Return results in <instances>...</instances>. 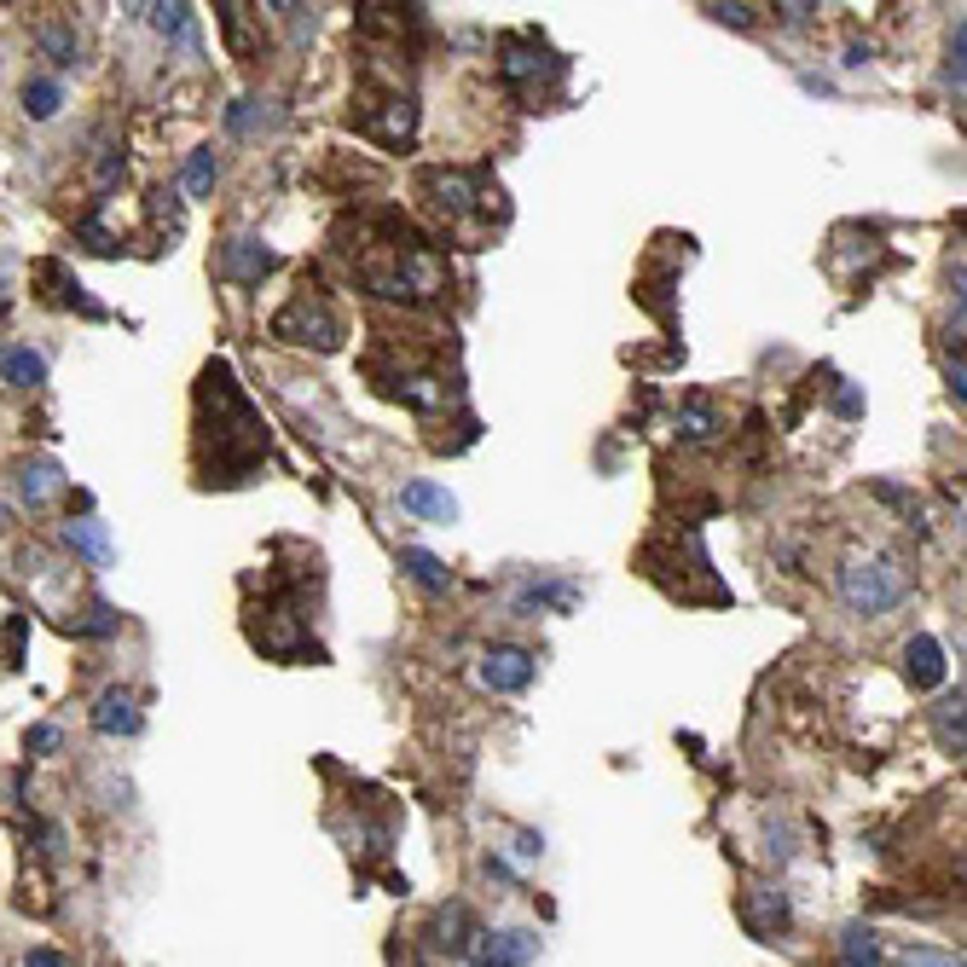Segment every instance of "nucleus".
<instances>
[{"label": "nucleus", "mask_w": 967, "mask_h": 967, "mask_svg": "<svg viewBox=\"0 0 967 967\" xmlns=\"http://www.w3.org/2000/svg\"><path fill=\"white\" fill-rule=\"evenodd\" d=\"M203 400H215V481H250V470L267 458V423L250 406V394L232 383L226 365L203 371Z\"/></svg>", "instance_id": "obj_1"}, {"label": "nucleus", "mask_w": 967, "mask_h": 967, "mask_svg": "<svg viewBox=\"0 0 967 967\" xmlns=\"http://www.w3.org/2000/svg\"><path fill=\"white\" fill-rule=\"evenodd\" d=\"M834 585H840V603L852 614L881 621V614H892L903 597H910V568H903L898 556H852Z\"/></svg>", "instance_id": "obj_2"}, {"label": "nucleus", "mask_w": 967, "mask_h": 967, "mask_svg": "<svg viewBox=\"0 0 967 967\" xmlns=\"http://www.w3.org/2000/svg\"><path fill=\"white\" fill-rule=\"evenodd\" d=\"M273 331H279L284 342H313L319 354H331V348H342V319H336L325 302H319V296H307V290H302V296H296V302H290V307L273 319Z\"/></svg>", "instance_id": "obj_3"}, {"label": "nucleus", "mask_w": 967, "mask_h": 967, "mask_svg": "<svg viewBox=\"0 0 967 967\" xmlns=\"http://www.w3.org/2000/svg\"><path fill=\"white\" fill-rule=\"evenodd\" d=\"M539 956V939L527 927H492V932H476L463 961L470 967H527Z\"/></svg>", "instance_id": "obj_4"}, {"label": "nucleus", "mask_w": 967, "mask_h": 967, "mask_svg": "<svg viewBox=\"0 0 967 967\" xmlns=\"http://www.w3.org/2000/svg\"><path fill=\"white\" fill-rule=\"evenodd\" d=\"M476 672H481V684H487V690H498V695H521L527 684H534V655L516 649V643H498V649L481 655Z\"/></svg>", "instance_id": "obj_5"}, {"label": "nucleus", "mask_w": 967, "mask_h": 967, "mask_svg": "<svg viewBox=\"0 0 967 967\" xmlns=\"http://www.w3.org/2000/svg\"><path fill=\"white\" fill-rule=\"evenodd\" d=\"M903 678H910L916 690H939L945 684V649H939V637L916 632L910 643H903Z\"/></svg>", "instance_id": "obj_6"}, {"label": "nucleus", "mask_w": 967, "mask_h": 967, "mask_svg": "<svg viewBox=\"0 0 967 967\" xmlns=\"http://www.w3.org/2000/svg\"><path fill=\"white\" fill-rule=\"evenodd\" d=\"M221 267H226V279H238V284H261L273 273V250L261 238H232L221 250Z\"/></svg>", "instance_id": "obj_7"}, {"label": "nucleus", "mask_w": 967, "mask_h": 967, "mask_svg": "<svg viewBox=\"0 0 967 967\" xmlns=\"http://www.w3.org/2000/svg\"><path fill=\"white\" fill-rule=\"evenodd\" d=\"M94 730L99 736H134L139 730V701H134V690H105L99 695V707H94Z\"/></svg>", "instance_id": "obj_8"}, {"label": "nucleus", "mask_w": 967, "mask_h": 967, "mask_svg": "<svg viewBox=\"0 0 967 967\" xmlns=\"http://www.w3.org/2000/svg\"><path fill=\"white\" fill-rule=\"evenodd\" d=\"M400 505L412 510V516H423V521H452L458 516V498L447 487H434V481H406L400 487Z\"/></svg>", "instance_id": "obj_9"}, {"label": "nucleus", "mask_w": 967, "mask_h": 967, "mask_svg": "<svg viewBox=\"0 0 967 967\" xmlns=\"http://www.w3.org/2000/svg\"><path fill=\"white\" fill-rule=\"evenodd\" d=\"M65 545H70L76 556H87L94 568H110V534H105V521H99V516L65 521Z\"/></svg>", "instance_id": "obj_10"}, {"label": "nucleus", "mask_w": 967, "mask_h": 967, "mask_svg": "<svg viewBox=\"0 0 967 967\" xmlns=\"http://www.w3.org/2000/svg\"><path fill=\"white\" fill-rule=\"evenodd\" d=\"M400 568L412 574L423 592H447V585H452V568H447L434 550H423V545H406V550H400Z\"/></svg>", "instance_id": "obj_11"}, {"label": "nucleus", "mask_w": 967, "mask_h": 967, "mask_svg": "<svg viewBox=\"0 0 967 967\" xmlns=\"http://www.w3.org/2000/svg\"><path fill=\"white\" fill-rule=\"evenodd\" d=\"M0 377H7L12 389H41L47 383V360L36 354V348H7V354H0Z\"/></svg>", "instance_id": "obj_12"}, {"label": "nucleus", "mask_w": 967, "mask_h": 967, "mask_svg": "<svg viewBox=\"0 0 967 967\" xmlns=\"http://www.w3.org/2000/svg\"><path fill=\"white\" fill-rule=\"evenodd\" d=\"M58 105H65V81H58V76H29V81H23V116L52 123Z\"/></svg>", "instance_id": "obj_13"}, {"label": "nucleus", "mask_w": 967, "mask_h": 967, "mask_svg": "<svg viewBox=\"0 0 967 967\" xmlns=\"http://www.w3.org/2000/svg\"><path fill=\"white\" fill-rule=\"evenodd\" d=\"M840 967H881V939H875V927L852 921L840 932Z\"/></svg>", "instance_id": "obj_14"}, {"label": "nucleus", "mask_w": 967, "mask_h": 967, "mask_svg": "<svg viewBox=\"0 0 967 967\" xmlns=\"http://www.w3.org/2000/svg\"><path fill=\"white\" fill-rule=\"evenodd\" d=\"M713 434H719V418H713V406L701 400V394H690V400L678 406V441L701 447V441H713Z\"/></svg>", "instance_id": "obj_15"}, {"label": "nucleus", "mask_w": 967, "mask_h": 967, "mask_svg": "<svg viewBox=\"0 0 967 967\" xmlns=\"http://www.w3.org/2000/svg\"><path fill=\"white\" fill-rule=\"evenodd\" d=\"M145 12H152V23H157V36H168V41H180V47H192V52H197L192 7H180V0H174V7H145Z\"/></svg>", "instance_id": "obj_16"}, {"label": "nucleus", "mask_w": 967, "mask_h": 967, "mask_svg": "<svg viewBox=\"0 0 967 967\" xmlns=\"http://www.w3.org/2000/svg\"><path fill=\"white\" fill-rule=\"evenodd\" d=\"M65 487V476L52 470V463H23L18 470V492H23V505H47V498Z\"/></svg>", "instance_id": "obj_17"}, {"label": "nucleus", "mask_w": 967, "mask_h": 967, "mask_svg": "<svg viewBox=\"0 0 967 967\" xmlns=\"http://www.w3.org/2000/svg\"><path fill=\"white\" fill-rule=\"evenodd\" d=\"M434 927H441V950H452V956H463V950H470V939H476L470 910H463V903H447V910H441V921H434Z\"/></svg>", "instance_id": "obj_18"}, {"label": "nucleus", "mask_w": 967, "mask_h": 967, "mask_svg": "<svg viewBox=\"0 0 967 967\" xmlns=\"http://www.w3.org/2000/svg\"><path fill=\"white\" fill-rule=\"evenodd\" d=\"M932 730H939V748L945 753H961V690L945 695L939 707H932Z\"/></svg>", "instance_id": "obj_19"}, {"label": "nucleus", "mask_w": 967, "mask_h": 967, "mask_svg": "<svg viewBox=\"0 0 967 967\" xmlns=\"http://www.w3.org/2000/svg\"><path fill=\"white\" fill-rule=\"evenodd\" d=\"M215 174H221V157L209 152V145H203V152H192V163H186V174H180V180H186V192H192V197H209Z\"/></svg>", "instance_id": "obj_20"}, {"label": "nucleus", "mask_w": 967, "mask_h": 967, "mask_svg": "<svg viewBox=\"0 0 967 967\" xmlns=\"http://www.w3.org/2000/svg\"><path fill=\"white\" fill-rule=\"evenodd\" d=\"M36 41H41V52L52 58V65H58V70H70V65H76V58H81V47H76V36H70V29H58V23H47V29H41V36H36Z\"/></svg>", "instance_id": "obj_21"}, {"label": "nucleus", "mask_w": 967, "mask_h": 967, "mask_svg": "<svg viewBox=\"0 0 967 967\" xmlns=\"http://www.w3.org/2000/svg\"><path fill=\"white\" fill-rule=\"evenodd\" d=\"M759 916L771 921V932H788V921H794V910H788V892H782V887H759Z\"/></svg>", "instance_id": "obj_22"}, {"label": "nucleus", "mask_w": 967, "mask_h": 967, "mask_svg": "<svg viewBox=\"0 0 967 967\" xmlns=\"http://www.w3.org/2000/svg\"><path fill=\"white\" fill-rule=\"evenodd\" d=\"M898 967H961V956H950V950H927V945H910V950H898Z\"/></svg>", "instance_id": "obj_23"}, {"label": "nucleus", "mask_w": 967, "mask_h": 967, "mask_svg": "<svg viewBox=\"0 0 967 967\" xmlns=\"http://www.w3.org/2000/svg\"><path fill=\"white\" fill-rule=\"evenodd\" d=\"M58 742H65V736H58V724H36V730L23 736V748H29V753H52Z\"/></svg>", "instance_id": "obj_24"}, {"label": "nucleus", "mask_w": 967, "mask_h": 967, "mask_svg": "<svg viewBox=\"0 0 967 967\" xmlns=\"http://www.w3.org/2000/svg\"><path fill=\"white\" fill-rule=\"evenodd\" d=\"M834 412H840V418H858V412H863V394H858L852 383H840V389H834Z\"/></svg>", "instance_id": "obj_25"}, {"label": "nucleus", "mask_w": 967, "mask_h": 967, "mask_svg": "<svg viewBox=\"0 0 967 967\" xmlns=\"http://www.w3.org/2000/svg\"><path fill=\"white\" fill-rule=\"evenodd\" d=\"M516 858H521V863L545 858V834H534V829H527V834H516Z\"/></svg>", "instance_id": "obj_26"}, {"label": "nucleus", "mask_w": 967, "mask_h": 967, "mask_svg": "<svg viewBox=\"0 0 967 967\" xmlns=\"http://www.w3.org/2000/svg\"><path fill=\"white\" fill-rule=\"evenodd\" d=\"M23 967H76V961H70L65 950H47V945H41V950H29V956H23Z\"/></svg>", "instance_id": "obj_27"}, {"label": "nucleus", "mask_w": 967, "mask_h": 967, "mask_svg": "<svg viewBox=\"0 0 967 967\" xmlns=\"http://www.w3.org/2000/svg\"><path fill=\"white\" fill-rule=\"evenodd\" d=\"M719 23H730V29H748L753 23V7H707Z\"/></svg>", "instance_id": "obj_28"}, {"label": "nucleus", "mask_w": 967, "mask_h": 967, "mask_svg": "<svg viewBox=\"0 0 967 967\" xmlns=\"http://www.w3.org/2000/svg\"><path fill=\"white\" fill-rule=\"evenodd\" d=\"M776 12H782V23H805L817 7H776Z\"/></svg>", "instance_id": "obj_29"}, {"label": "nucleus", "mask_w": 967, "mask_h": 967, "mask_svg": "<svg viewBox=\"0 0 967 967\" xmlns=\"http://www.w3.org/2000/svg\"><path fill=\"white\" fill-rule=\"evenodd\" d=\"M0 284H7V279H0Z\"/></svg>", "instance_id": "obj_30"}]
</instances>
